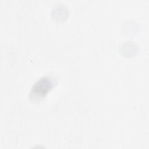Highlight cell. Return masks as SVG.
<instances>
[{
  "label": "cell",
  "instance_id": "cell-1",
  "mask_svg": "<svg viewBox=\"0 0 149 149\" xmlns=\"http://www.w3.org/2000/svg\"><path fill=\"white\" fill-rule=\"evenodd\" d=\"M52 86V82L48 77H42L40 79L33 87L31 94L34 95L44 96L51 89Z\"/></svg>",
  "mask_w": 149,
  "mask_h": 149
}]
</instances>
